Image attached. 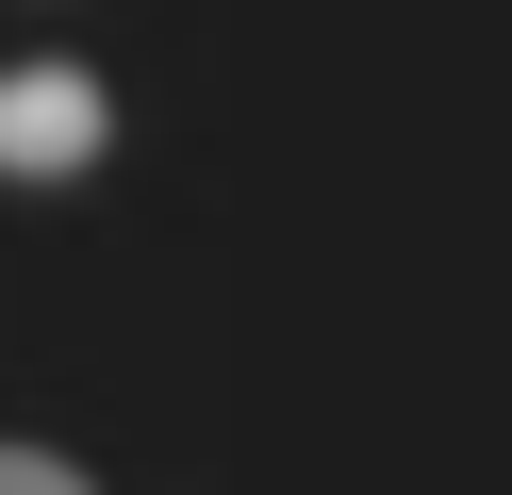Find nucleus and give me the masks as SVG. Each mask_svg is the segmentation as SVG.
Instances as JSON below:
<instances>
[{"label":"nucleus","instance_id":"obj_1","mask_svg":"<svg viewBox=\"0 0 512 495\" xmlns=\"http://www.w3.org/2000/svg\"><path fill=\"white\" fill-rule=\"evenodd\" d=\"M116 149L100 66H0V182H83Z\"/></svg>","mask_w":512,"mask_h":495},{"label":"nucleus","instance_id":"obj_2","mask_svg":"<svg viewBox=\"0 0 512 495\" xmlns=\"http://www.w3.org/2000/svg\"><path fill=\"white\" fill-rule=\"evenodd\" d=\"M0 495H100L83 462H50V446H0Z\"/></svg>","mask_w":512,"mask_h":495}]
</instances>
